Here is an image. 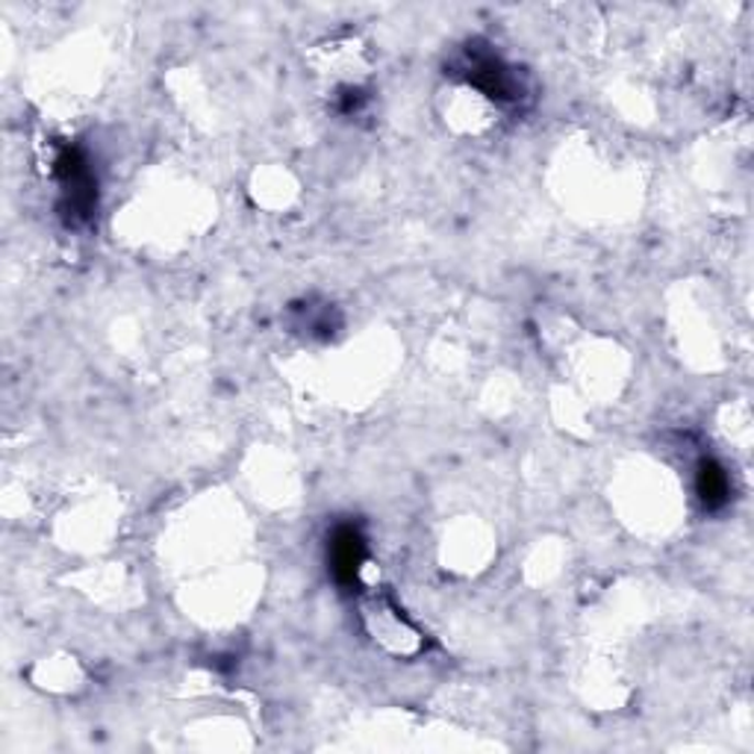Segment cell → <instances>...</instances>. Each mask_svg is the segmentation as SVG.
<instances>
[{
  "mask_svg": "<svg viewBox=\"0 0 754 754\" xmlns=\"http://www.w3.org/2000/svg\"><path fill=\"white\" fill-rule=\"evenodd\" d=\"M474 83H478L490 98H513V77H510L507 68H504L499 59H492V56H487L481 63H474Z\"/></svg>",
  "mask_w": 754,
  "mask_h": 754,
  "instance_id": "277c9868",
  "label": "cell"
},
{
  "mask_svg": "<svg viewBox=\"0 0 754 754\" xmlns=\"http://www.w3.org/2000/svg\"><path fill=\"white\" fill-rule=\"evenodd\" d=\"M365 564V539L354 525H342L330 536V572L339 587H357L360 569Z\"/></svg>",
  "mask_w": 754,
  "mask_h": 754,
  "instance_id": "7a4b0ae2",
  "label": "cell"
},
{
  "mask_svg": "<svg viewBox=\"0 0 754 754\" xmlns=\"http://www.w3.org/2000/svg\"><path fill=\"white\" fill-rule=\"evenodd\" d=\"M56 174H59V183H63L65 209L72 216L86 219L91 207H95V177H91L86 156L77 147H65L59 160H56Z\"/></svg>",
  "mask_w": 754,
  "mask_h": 754,
  "instance_id": "6da1fadb",
  "label": "cell"
},
{
  "mask_svg": "<svg viewBox=\"0 0 754 754\" xmlns=\"http://www.w3.org/2000/svg\"><path fill=\"white\" fill-rule=\"evenodd\" d=\"M731 483H728L725 469L717 460H704L699 466V499L708 510H719L728 501Z\"/></svg>",
  "mask_w": 754,
  "mask_h": 754,
  "instance_id": "3957f363",
  "label": "cell"
}]
</instances>
